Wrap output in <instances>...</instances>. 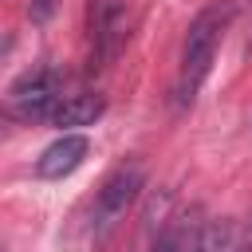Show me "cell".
Masks as SVG:
<instances>
[{"mask_svg":"<svg viewBox=\"0 0 252 252\" xmlns=\"http://www.w3.org/2000/svg\"><path fill=\"white\" fill-rule=\"evenodd\" d=\"M236 248V228H232V220H209L197 236H193V244H189V252H232Z\"/></svg>","mask_w":252,"mask_h":252,"instance_id":"52a82bcc","label":"cell"},{"mask_svg":"<svg viewBox=\"0 0 252 252\" xmlns=\"http://www.w3.org/2000/svg\"><path fill=\"white\" fill-rule=\"evenodd\" d=\"M59 87H63V75L55 67H35V71H24L12 87H8V110L16 118H51L55 106L63 102L59 98Z\"/></svg>","mask_w":252,"mask_h":252,"instance_id":"3957f363","label":"cell"},{"mask_svg":"<svg viewBox=\"0 0 252 252\" xmlns=\"http://www.w3.org/2000/svg\"><path fill=\"white\" fill-rule=\"evenodd\" d=\"M236 16V4L232 0H220V4H209L193 16L189 32H185V43H181V67H177V79H173V106L185 110L193 106L201 83L209 79L213 71V59H217V43L220 35L228 32Z\"/></svg>","mask_w":252,"mask_h":252,"instance_id":"6da1fadb","label":"cell"},{"mask_svg":"<svg viewBox=\"0 0 252 252\" xmlns=\"http://www.w3.org/2000/svg\"><path fill=\"white\" fill-rule=\"evenodd\" d=\"M244 51H252V28H248V47H244Z\"/></svg>","mask_w":252,"mask_h":252,"instance_id":"30bf717a","label":"cell"},{"mask_svg":"<svg viewBox=\"0 0 252 252\" xmlns=\"http://www.w3.org/2000/svg\"><path fill=\"white\" fill-rule=\"evenodd\" d=\"M142 189H146V165L142 161H122L102 181V189L94 193V205H91V236H94V244H106V236L126 220V213L134 209Z\"/></svg>","mask_w":252,"mask_h":252,"instance_id":"7a4b0ae2","label":"cell"},{"mask_svg":"<svg viewBox=\"0 0 252 252\" xmlns=\"http://www.w3.org/2000/svg\"><path fill=\"white\" fill-rule=\"evenodd\" d=\"M102 110H106L102 94H67V98L55 106L51 126H59V130H71V126H91V122H98V118H102Z\"/></svg>","mask_w":252,"mask_h":252,"instance_id":"8992f818","label":"cell"},{"mask_svg":"<svg viewBox=\"0 0 252 252\" xmlns=\"http://www.w3.org/2000/svg\"><path fill=\"white\" fill-rule=\"evenodd\" d=\"M87 154H91V142H87L83 134H59V138L35 158V173H39L43 181H59V177L75 173Z\"/></svg>","mask_w":252,"mask_h":252,"instance_id":"5b68a950","label":"cell"},{"mask_svg":"<svg viewBox=\"0 0 252 252\" xmlns=\"http://www.w3.org/2000/svg\"><path fill=\"white\" fill-rule=\"evenodd\" d=\"M193 236H197V232H189V224L177 220V224H169V228H158V236H154V244H150L146 252H189Z\"/></svg>","mask_w":252,"mask_h":252,"instance_id":"ba28073f","label":"cell"},{"mask_svg":"<svg viewBox=\"0 0 252 252\" xmlns=\"http://www.w3.org/2000/svg\"><path fill=\"white\" fill-rule=\"evenodd\" d=\"M126 39V0H94L91 4V71L114 63Z\"/></svg>","mask_w":252,"mask_h":252,"instance_id":"277c9868","label":"cell"},{"mask_svg":"<svg viewBox=\"0 0 252 252\" xmlns=\"http://www.w3.org/2000/svg\"><path fill=\"white\" fill-rule=\"evenodd\" d=\"M55 8H59V0H28V16H32V24H47V20L55 16Z\"/></svg>","mask_w":252,"mask_h":252,"instance_id":"9c48e42d","label":"cell"}]
</instances>
